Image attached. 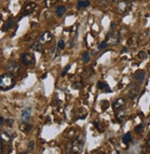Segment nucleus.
Masks as SVG:
<instances>
[{
    "mask_svg": "<svg viewBox=\"0 0 150 154\" xmlns=\"http://www.w3.org/2000/svg\"><path fill=\"white\" fill-rule=\"evenodd\" d=\"M15 85L13 76L9 73H4L0 76V89L7 91L11 89Z\"/></svg>",
    "mask_w": 150,
    "mask_h": 154,
    "instance_id": "obj_1",
    "label": "nucleus"
},
{
    "mask_svg": "<svg viewBox=\"0 0 150 154\" xmlns=\"http://www.w3.org/2000/svg\"><path fill=\"white\" fill-rule=\"evenodd\" d=\"M114 25H115L114 22L111 23V28H110L109 33L106 36V41L105 42H106L107 45L113 46V45H116L119 42L120 36H119V33L115 30V26Z\"/></svg>",
    "mask_w": 150,
    "mask_h": 154,
    "instance_id": "obj_2",
    "label": "nucleus"
},
{
    "mask_svg": "<svg viewBox=\"0 0 150 154\" xmlns=\"http://www.w3.org/2000/svg\"><path fill=\"white\" fill-rule=\"evenodd\" d=\"M83 146H84V138L83 136H78L71 143V151L74 153H79L81 152Z\"/></svg>",
    "mask_w": 150,
    "mask_h": 154,
    "instance_id": "obj_3",
    "label": "nucleus"
},
{
    "mask_svg": "<svg viewBox=\"0 0 150 154\" xmlns=\"http://www.w3.org/2000/svg\"><path fill=\"white\" fill-rule=\"evenodd\" d=\"M8 72L9 74H11L12 76L14 75H18V73H20L21 72V65L18 64L17 62H10L7 64V67H6Z\"/></svg>",
    "mask_w": 150,
    "mask_h": 154,
    "instance_id": "obj_4",
    "label": "nucleus"
},
{
    "mask_svg": "<svg viewBox=\"0 0 150 154\" xmlns=\"http://www.w3.org/2000/svg\"><path fill=\"white\" fill-rule=\"evenodd\" d=\"M21 62L23 64L30 66L35 63V57L33 54L30 53V52H24L21 55Z\"/></svg>",
    "mask_w": 150,
    "mask_h": 154,
    "instance_id": "obj_5",
    "label": "nucleus"
},
{
    "mask_svg": "<svg viewBox=\"0 0 150 154\" xmlns=\"http://www.w3.org/2000/svg\"><path fill=\"white\" fill-rule=\"evenodd\" d=\"M131 8V5L129 2L125 1V0H123V1H120L117 6H116V11L119 14H124L126 12L129 11V9Z\"/></svg>",
    "mask_w": 150,
    "mask_h": 154,
    "instance_id": "obj_6",
    "label": "nucleus"
},
{
    "mask_svg": "<svg viewBox=\"0 0 150 154\" xmlns=\"http://www.w3.org/2000/svg\"><path fill=\"white\" fill-rule=\"evenodd\" d=\"M138 93H139V86L136 84L133 83L131 85V87L128 91V96L131 99H135L138 95Z\"/></svg>",
    "mask_w": 150,
    "mask_h": 154,
    "instance_id": "obj_7",
    "label": "nucleus"
},
{
    "mask_svg": "<svg viewBox=\"0 0 150 154\" xmlns=\"http://www.w3.org/2000/svg\"><path fill=\"white\" fill-rule=\"evenodd\" d=\"M53 38V35L50 31H45L40 38V43L41 44H46L50 42Z\"/></svg>",
    "mask_w": 150,
    "mask_h": 154,
    "instance_id": "obj_8",
    "label": "nucleus"
},
{
    "mask_svg": "<svg viewBox=\"0 0 150 154\" xmlns=\"http://www.w3.org/2000/svg\"><path fill=\"white\" fill-rule=\"evenodd\" d=\"M31 116V107L28 106L26 107L23 111H22V114H21V121L22 122H28Z\"/></svg>",
    "mask_w": 150,
    "mask_h": 154,
    "instance_id": "obj_9",
    "label": "nucleus"
},
{
    "mask_svg": "<svg viewBox=\"0 0 150 154\" xmlns=\"http://www.w3.org/2000/svg\"><path fill=\"white\" fill-rule=\"evenodd\" d=\"M145 76H146V73L145 71L143 70H139V71H136V73H135V78L137 80V82L139 83H143L145 79Z\"/></svg>",
    "mask_w": 150,
    "mask_h": 154,
    "instance_id": "obj_10",
    "label": "nucleus"
},
{
    "mask_svg": "<svg viewBox=\"0 0 150 154\" xmlns=\"http://www.w3.org/2000/svg\"><path fill=\"white\" fill-rule=\"evenodd\" d=\"M124 105H125V100H124L123 98H118V99L113 103V105H112V107H113V109H114L115 111H117V110L122 109V108L124 106Z\"/></svg>",
    "mask_w": 150,
    "mask_h": 154,
    "instance_id": "obj_11",
    "label": "nucleus"
},
{
    "mask_svg": "<svg viewBox=\"0 0 150 154\" xmlns=\"http://www.w3.org/2000/svg\"><path fill=\"white\" fill-rule=\"evenodd\" d=\"M126 117H127V112H126L125 110H123V108L116 111V119H117L120 122L124 121L125 119H126Z\"/></svg>",
    "mask_w": 150,
    "mask_h": 154,
    "instance_id": "obj_12",
    "label": "nucleus"
},
{
    "mask_svg": "<svg viewBox=\"0 0 150 154\" xmlns=\"http://www.w3.org/2000/svg\"><path fill=\"white\" fill-rule=\"evenodd\" d=\"M36 8V4L35 3H29L27 4L24 8H23V15L26 16V15H29L30 13H32V11L34 10V8Z\"/></svg>",
    "mask_w": 150,
    "mask_h": 154,
    "instance_id": "obj_13",
    "label": "nucleus"
},
{
    "mask_svg": "<svg viewBox=\"0 0 150 154\" xmlns=\"http://www.w3.org/2000/svg\"><path fill=\"white\" fill-rule=\"evenodd\" d=\"M20 129L25 133H29L30 132V130L32 129V126L30 125L28 122H21L20 125Z\"/></svg>",
    "mask_w": 150,
    "mask_h": 154,
    "instance_id": "obj_14",
    "label": "nucleus"
},
{
    "mask_svg": "<svg viewBox=\"0 0 150 154\" xmlns=\"http://www.w3.org/2000/svg\"><path fill=\"white\" fill-rule=\"evenodd\" d=\"M98 87H99V89H101V90H102L103 92H105V93H111V89L110 88V86L106 84V83H104V82H99L98 83Z\"/></svg>",
    "mask_w": 150,
    "mask_h": 154,
    "instance_id": "obj_15",
    "label": "nucleus"
},
{
    "mask_svg": "<svg viewBox=\"0 0 150 154\" xmlns=\"http://www.w3.org/2000/svg\"><path fill=\"white\" fill-rule=\"evenodd\" d=\"M14 23H15L14 18L10 17L9 19H8V20L6 21V23H5V25H4V27H3V30H4V31L8 30V29H9L14 25Z\"/></svg>",
    "mask_w": 150,
    "mask_h": 154,
    "instance_id": "obj_16",
    "label": "nucleus"
},
{
    "mask_svg": "<svg viewBox=\"0 0 150 154\" xmlns=\"http://www.w3.org/2000/svg\"><path fill=\"white\" fill-rule=\"evenodd\" d=\"M66 12V8L65 6H59L57 8H56V15L58 17H63Z\"/></svg>",
    "mask_w": 150,
    "mask_h": 154,
    "instance_id": "obj_17",
    "label": "nucleus"
},
{
    "mask_svg": "<svg viewBox=\"0 0 150 154\" xmlns=\"http://www.w3.org/2000/svg\"><path fill=\"white\" fill-rule=\"evenodd\" d=\"M90 5V1L89 0H82V1H78V8H87Z\"/></svg>",
    "mask_w": 150,
    "mask_h": 154,
    "instance_id": "obj_18",
    "label": "nucleus"
},
{
    "mask_svg": "<svg viewBox=\"0 0 150 154\" xmlns=\"http://www.w3.org/2000/svg\"><path fill=\"white\" fill-rule=\"evenodd\" d=\"M131 141H132V135H131V133L128 132V133L124 134L123 136V142L125 143V144H128Z\"/></svg>",
    "mask_w": 150,
    "mask_h": 154,
    "instance_id": "obj_19",
    "label": "nucleus"
},
{
    "mask_svg": "<svg viewBox=\"0 0 150 154\" xmlns=\"http://www.w3.org/2000/svg\"><path fill=\"white\" fill-rule=\"evenodd\" d=\"M0 138H1V140H2L4 142H9V141H10V137L8 136V135L6 132L1 133V135H0Z\"/></svg>",
    "mask_w": 150,
    "mask_h": 154,
    "instance_id": "obj_20",
    "label": "nucleus"
},
{
    "mask_svg": "<svg viewBox=\"0 0 150 154\" xmlns=\"http://www.w3.org/2000/svg\"><path fill=\"white\" fill-rule=\"evenodd\" d=\"M40 48H41V43L40 42H34L31 46H30V49L35 51H40Z\"/></svg>",
    "mask_w": 150,
    "mask_h": 154,
    "instance_id": "obj_21",
    "label": "nucleus"
},
{
    "mask_svg": "<svg viewBox=\"0 0 150 154\" xmlns=\"http://www.w3.org/2000/svg\"><path fill=\"white\" fill-rule=\"evenodd\" d=\"M82 60L84 63H89L90 62V56L88 52H84L82 54Z\"/></svg>",
    "mask_w": 150,
    "mask_h": 154,
    "instance_id": "obj_22",
    "label": "nucleus"
},
{
    "mask_svg": "<svg viewBox=\"0 0 150 154\" xmlns=\"http://www.w3.org/2000/svg\"><path fill=\"white\" fill-rule=\"evenodd\" d=\"M137 57L139 58L140 60H145V58H146V53H145V51H139V52H138V55H137Z\"/></svg>",
    "mask_w": 150,
    "mask_h": 154,
    "instance_id": "obj_23",
    "label": "nucleus"
},
{
    "mask_svg": "<svg viewBox=\"0 0 150 154\" xmlns=\"http://www.w3.org/2000/svg\"><path fill=\"white\" fill-rule=\"evenodd\" d=\"M143 129H144V125H143V124H140V125L136 126V128H135V130H136V133H140V132H142V131H143Z\"/></svg>",
    "mask_w": 150,
    "mask_h": 154,
    "instance_id": "obj_24",
    "label": "nucleus"
},
{
    "mask_svg": "<svg viewBox=\"0 0 150 154\" xmlns=\"http://www.w3.org/2000/svg\"><path fill=\"white\" fill-rule=\"evenodd\" d=\"M65 41L60 40V41L58 42V48H59V49H61V50H63V49H65Z\"/></svg>",
    "mask_w": 150,
    "mask_h": 154,
    "instance_id": "obj_25",
    "label": "nucleus"
},
{
    "mask_svg": "<svg viewBox=\"0 0 150 154\" xmlns=\"http://www.w3.org/2000/svg\"><path fill=\"white\" fill-rule=\"evenodd\" d=\"M70 68H71V64H68V65H66V66H65V68L64 69V72H62V74H61V75H62V76L65 75V74L68 72V71H69V69H70Z\"/></svg>",
    "mask_w": 150,
    "mask_h": 154,
    "instance_id": "obj_26",
    "label": "nucleus"
},
{
    "mask_svg": "<svg viewBox=\"0 0 150 154\" xmlns=\"http://www.w3.org/2000/svg\"><path fill=\"white\" fill-rule=\"evenodd\" d=\"M106 46H107V43H106V42H101V43L99 44V46H98V49H99V50H102V49H104Z\"/></svg>",
    "mask_w": 150,
    "mask_h": 154,
    "instance_id": "obj_27",
    "label": "nucleus"
},
{
    "mask_svg": "<svg viewBox=\"0 0 150 154\" xmlns=\"http://www.w3.org/2000/svg\"><path fill=\"white\" fill-rule=\"evenodd\" d=\"M33 147H34V142L33 141H30V145H29V150H32L33 149Z\"/></svg>",
    "mask_w": 150,
    "mask_h": 154,
    "instance_id": "obj_28",
    "label": "nucleus"
},
{
    "mask_svg": "<svg viewBox=\"0 0 150 154\" xmlns=\"http://www.w3.org/2000/svg\"><path fill=\"white\" fill-rule=\"evenodd\" d=\"M4 123H5V119L2 117H0V126H2Z\"/></svg>",
    "mask_w": 150,
    "mask_h": 154,
    "instance_id": "obj_29",
    "label": "nucleus"
},
{
    "mask_svg": "<svg viewBox=\"0 0 150 154\" xmlns=\"http://www.w3.org/2000/svg\"><path fill=\"white\" fill-rule=\"evenodd\" d=\"M91 154H102L101 152H100V151H98V150H95V151H93Z\"/></svg>",
    "mask_w": 150,
    "mask_h": 154,
    "instance_id": "obj_30",
    "label": "nucleus"
},
{
    "mask_svg": "<svg viewBox=\"0 0 150 154\" xmlns=\"http://www.w3.org/2000/svg\"><path fill=\"white\" fill-rule=\"evenodd\" d=\"M22 154H33L30 150H29V151H26V152H24V153H22Z\"/></svg>",
    "mask_w": 150,
    "mask_h": 154,
    "instance_id": "obj_31",
    "label": "nucleus"
},
{
    "mask_svg": "<svg viewBox=\"0 0 150 154\" xmlns=\"http://www.w3.org/2000/svg\"><path fill=\"white\" fill-rule=\"evenodd\" d=\"M147 145L150 147V137H149V139H148V140H147Z\"/></svg>",
    "mask_w": 150,
    "mask_h": 154,
    "instance_id": "obj_32",
    "label": "nucleus"
},
{
    "mask_svg": "<svg viewBox=\"0 0 150 154\" xmlns=\"http://www.w3.org/2000/svg\"><path fill=\"white\" fill-rule=\"evenodd\" d=\"M1 151H2V144L0 142V153H1Z\"/></svg>",
    "mask_w": 150,
    "mask_h": 154,
    "instance_id": "obj_33",
    "label": "nucleus"
},
{
    "mask_svg": "<svg viewBox=\"0 0 150 154\" xmlns=\"http://www.w3.org/2000/svg\"><path fill=\"white\" fill-rule=\"evenodd\" d=\"M128 51V50H127V49H126V48H124V49H123V51H122V52H126V51Z\"/></svg>",
    "mask_w": 150,
    "mask_h": 154,
    "instance_id": "obj_34",
    "label": "nucleus"
},
{
    "mask_svg": "<svg viewBox=\"0 0 150 154\" xmlns=\"http://www.w3.org/2000/svg\"><path fill=\"white\" fill-rule=\"evenodd\" d=\"M125 1H127V2H132V1H135V0H125Z\"/></svg>",
    "mask_w": 150,
    "mask_h": 154,
    "instance_id": "obj_35",
    "label": "nucleus"
},
{
    "mask_svg": "<svg viewBox=\"0 0 150 154\" xmlns=\"http://www.w3.org/2000/svg\"><path fill=\"white\" fill-rule=\"evenodd\" d=\"M146 154H150V151H149V152H147V153H146Z\"/></svg>",
    "mask_w": 150,
    "mask_h": 154,
    "instance_id": "obj_36",
    "label": "nucleus"
},
{
    "mask_svg": "<svg viewBox=\"0 0 150 154\" xmlns=\"http://www.w3.org/2000/svg\"><path fill=\"white\" fill-rule=\"evenodd\" d=\"M117 154H120V153H119V152H117Z\"/></svg>",
    "mask_w": 150,
    "mask_h": 154,
    "instance_id": "obj_37",
    "label": "nucleus"
}]
</instances>
